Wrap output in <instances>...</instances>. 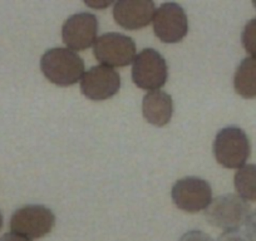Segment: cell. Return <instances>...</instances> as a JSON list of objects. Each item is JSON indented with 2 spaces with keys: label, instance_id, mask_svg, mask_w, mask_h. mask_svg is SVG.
<instances>
[{
  "label": "cell",
  "instance_id": "obj_1",
  "mask_svg": "<svg viewBox=\"0 0 256 241\" xmlns=\"http://www.w3.org/2000/svg\"><path fill=\"white\" fill-rule=\"evenodd\" d=\"M44 77L59 87H70L82 80L84 60L68 48H52L40 58Z\"/></svg>",
  "mask_w": 256,
  "mask_h": 241
},
{
  "label": "cell",
  "instance_id": "obj_2",
  "mask_svg": "<svg viewBox=\"0 0 256 241\" xmlns=\"http://www.w3.org/2000/svg\"><path fill=\"white\" fill-rule=\"evenodd\" d=\"M214 154L225 168H241L251 154V144L245 131L228 126L218 132L214 141Z\"/></svg>",
  "mask_w": 256,
  "mask_h": 241
},
{
  "label": "cell",
  "instance_id": "obj_3",
  "mask_svg": "<svg viewBox=\"0 0 256 241\" xmlns=\"http://www.w3.org/2000/svg\"><path fill=\"white\" fill-rule=\"evenodd\" d=\"M250 205L235 194H225L211 201L205 210L206 221L224 231L240 230L250 215Z\"/></svg>",
  "mask_w": 256,
  "mask_h": 241
},
{
  "label": "cell",
  "instance_id": "obj_4",
  "mask_svg": "<svg viewBox=\"0 0 256 241\" xmlns=\"http://www.w3.org/2000/svg\"><path fill=\"white\" fill-rule=\"evenodd\" d=\"M168 78V67L161 53L146 48L136 56L132 66V80L144 90H158Z\"/></svg>",
  "mask_w": 256,
  "mask_h": 241
},
{
  "label": "cell",
  "instance_id": "obj_5",
  "mask_svg": "<svg viewBox=\"0 0 256 241\" xmlns=\"http://www.w3.org/2000/svg\"><path fill=\"white\" fill-rule=\"evenodd\" d=\"M56 225V215L43 205H26L10 218L12 232L33 240L48 235Z\"/></svg>",
  "mask_w": 256,
  "mask_h": 241
},
{
  "label": "cell",
  "instance_id": "obj_6",
  "mask_svg": "<svg viewBox=\"0 0 256 241\" xmlns=\"http://www.w3.org/2000/svg\"><path fill=\"white\" fill-rule=\"evenodd\" d=\"M93 53L103 66L127 67L136 58V43L124 34L106 33L93 44Z\"/></svg>",
  "mask_w": 256,
  "mask_h": 241
},
{
  "label": "cell",
  "instance_id": "obj_7",
  "mask_svg": "<svg viewBox=\"0 0 256 241\" xmlns=\"http://www.w3.org/2000/svg\"><path fill=\"white\" fill-rule=\"evenodd\" d=\"M171 198L180 210L196 214L208 208L212 201V190L205 180L195 176L184 177L172 186Z\"/></svg>",
  "mask_w": 256,
  "mask_h": 241
},
{
  "label": "cell",
  "instance_id": "obj_8",
  "mask_svg": "<svg viewBox=\"0 0 256 241\" xmlns=\"http://www.w3.org/2000/svg\"><path fill=\"white\" fill-rule=\"evenodd\" d=\"M152 22L154 34L164 43H178L188 32L186 12L177 3L161 4L154 12Z\"/></svg>",
  "mask_w": 256,
  "mask_h": 241
},
{
  "label": "cell",
  "instance_id": "obj_9",
  "mask_svg": "<svg viewBox=\"0 0 256 241\" xmlns=\"http://www.w3.org/2000/svg\"><path fill=\"white\" fill-rule=\"evenodd\" d=\"M98 28L94 14L87 12L73 14L62 26V39L70 50H84L96 43Z\"/></svg>",
  "mask_w": 256,
  "mask_h": 241
},
{
  "label": "cell",
  "instance_id": "obj_10",
  "mask_svg": "<svg viewBox=\"0 0 256 241\" xmlns=\"http://www.w3.org/2000/svg\"><path fill=\"white\" fill-rule=\"evenodd\" d=\"M120 76L107 66H94L83 74L80 90L90 100H106L118 93Z\"/></svg>",
  "mask_w": 256,
  "mask_h": 241
},
{
  "label": "cell",
  "instance_id": "obj_11",
  "mask_svg": "<svg viewBox=\"0 0 256 241\" xmlns=\"http://www.w3.org/2000/svg\"><path fill=\"white\" fill-rule=\"evenodd\" d=\"M156 6L151 0H120L114 4L116 23L128 30H137L154 20Z\"/></svg>",
  "mask_w": 256,
  "mask_h": 241
},
{
  "label": "cell",
  "instance_id": "obj_12",
  "mask_svg": "<svg viewBox=\"0 0 256 241\" xmlns=\"http://www.w3.org/2000/svg\"><path fill=\"white\" fill-rule=\"evenodd\" d=\"M142 112L148 124L164 127L168 124L174 113V100L164 90H152L144 97Z\"/></svg>",
  "mask_w": 256,
  "mask_h": 241
},
{
  "label": "cell",
  "instance_id": "obj_13",
  "mask_svg": "<svg viewBox=\"0 0 256 241\" xmlns=\"http://www.w3.org/2000/svg\"><path fill=\"white\" fill-rule=\"evenodd\" d=\"M234 88L242 98H256V56L241 60L234 76Z\"/></svg>",
  "mask_w": 256,
  "mask_h": 241
},
{
  "label": "cell",
  "instance_id": "obj_14",
  "mask_svg": "<svg viewBox=\"0 0 256 241\" xmlns=\"http://www.w3.org/2000/svg\"><path fill=\"white\" fill-rule=\"evenodd\" d=\"M238 195L245 201H256V164H245L234 177Z\"/></svg>",
  "mask_w": 256,
  "mask_h": 241
},
{
  "label": "cell",
  "instance_id": "obj_15",
  "mask_svg": "<svg viewBox=\"0 0 256 241\" xmlns=\"http://www.w3.org/2000/svg\"><path fill=\"white\" fill-rule=\"evenodd\" d=\"M241 43L245 50L251 54V56H256V18L246 23L241 33Z\"/></svg>",
  "mask_w": 256,
  "mask_h": 241
},
{
  "label": "cell",
  "instance_id": "obj_16",
  "mask_svg": "<svg viewBox=\"0 0 256 241\" xmlns=\"http://www.w3.org/2000/svg\"><path fill=\"white\" fill-rule=\"evenodd\" d=\"M178 241H215L208 234L200 230H191L184 232Z\"/></svg>",
  "mask_w": 256,
  "mask_h": 241
},
{
  "label": "cell",
  "instance_id": "obj_17",
  "mask_svg": "<svg viewBox=\"0 0 256 241\" xmlns=\"http://www.w3.org/2000/svg\"><path fill=\"white\" fill-rule=\"evenodd\" d=\"M218 241H250V238L246 236L245 232L240 230L234 231H224L220 236H218Z\"/></svg>",
  "mask_w": 256,
  "mask_h": 241
},
{
  "label": "cell",
  "instance_id": "obj_18",
  "mask_svg": "<svg viewBox=\"0 0 256 241\" xmlns=\"http://www.w3.org/2000/svg\"><path fill=\"white\" fill-rule=\"evenodd\" d=\"M245 234L250 241H256V211L251 212L246 220Z\"/></svg>",
  "mask_w": 256,
  "mask_h": 241
},
{
  "label": "cell",
  "instance_id": "obj_19",
  "mask_svg": "<svg viewBox=\"0 0 256 241\" xmlns=\"http://www.w3.org/2000/svg\"><path fill=\"white\" fill-rule=\"evenodd\" d=\"M0 241H32L29 238H24V236L18 235V234H14V232H8V234H4L2 238H0Z\"/></svg>",
  "mask_w": 256,
  "mask_h": 241
},
{
  "label": "cell",
  "instance_id": "obj_20",
  "mask_svg": "<svg viewBox=\"0 0 256 241\" xmlns=\"http://www.w3.org/2000/svg\"><path fill=\"white\" fill-rule=\"evenodd\" d=\"M3 228V216H2V212H0V230Z\"/></svg>",
  "mask_w": 256,
  "mask_h": 241
},
{
  "label": "cell",
  "instance_id": "obj_21",
  "mask_svg": "<svg viewBox=\"0 0 256 241\" xmlns=\"http://www.w3.org/2000/svg\"><path fill=\"white\" fill-rule=\"evenodd\" d=\"M252 4H254V6H255V8H256V0H255V2H254Z\"/></svg>",
  "mask_w": 256,
  "mask_h": 241
}]
</instances>
